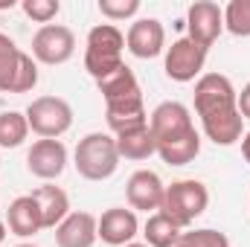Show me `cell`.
<instances>
[{"instance_id": "cell-13", "label": "cell", "mask_w": 250, "mask_h": 247, "mask_svg": "<svg viewBox=\"0 0 250 247\" xmlns=\"http://www.w3.org/2000/svg\"><path fill=\"white\" fill-rule=\"evenodd\" d=\"M26 169L41 181H56L67 169V145L62 140H35L26 151Z\"/></svg>"}, {"instance_id": "cell-11", "label": "cell", "mask_w": 250, "mask_h": 247, "mask_svg": "<svg viewBox=\"0 0 250 247\" xmlns=\"http://www.w3.org/2000/svg\"><path fill=\"white\" fill-rule=\"evenodd\" d=\"M125 50L134 59H157L166 50V29L157 18H137L125 32Z\"/></svg>"}, {"instance_id": "cell-16", "label": "cell", "mask_w": 250, "mask_h": 247, "mask_svg": "<svg viewBox=\"0 0 250 247\" xmlns=\"http://www.w3.org/2000/svg\"><path fill=\"white\" fill-rule=\"evenodd\" d=\"M6 224H9V233L18 236V239H29L35 233H41L44 221H41V209H38L35 198L32 195L15 198L6 209Z\"/></svg>"}, {"instance_id": "cell-21", "label": "cell", "mask_w": 250, "mask_h": 247, "mask_svg": "<svg viewBox=\"0 0 250 247\" xmlns=\"http://www.w3.org/2000/svg\"><path fill=\"white\" fill-rule=\"evenodd\" d=\"M29 137L26 114L21 111H3L0 114V148H18Z\"/></svg>"}, {"instance_id": "cell-7", "label": "cell", "mask_w": 250, "mask_h": 247, "mask_svg": "<svg viewBox=\"0 0 250 247\" xmlns=\"http://www.w3.org/2000/svg\"><path fill=\"white\" fill-rule=\"evenodd\" d=\"M23 114H26L29 131L38 134L41 140H59L73 125V108L62 96H38L29 102Z\"/></svg>"}, {"instance_id": "cell-5", "label": "cell", "mask_w": 250, "mask_h": 247, "mask_svg": "<svg viewBox=\"0 0 250 247\" xmlns=\"http://www.w3.org/2000/svg\"><path fill=\"white\" fill-rule=\"evenodd\" d=\"M207 206H209V189L201 181H175L166 186L160 212L169 215L181 230H187L198 215L207 212Z\"/></svg>"}, {"instance_id": "cell-23", "label": "cell", "mask_w": 250, "mask_h": 247, "mask_svg": "<svg viewBox=\"0 0 250 247\" xmlns=\"http://www.w3.org/2000/svg\"><path fill=\"white\" fill-rule=\"evenodd\" d=\"M175 247H230V239L221 230L201 227V230H184Z\"/></svg>"}, {"instance_id": "cell-31", "label": "cell", "mask_w": 250, "mask_h": 247, "mask_svg": "<svg viewBox=\"0 0 250 247\" xmlns=\"http://www.w3.org/2000/svg\"><path fill=\"white\" fill-rule=\"evenodd\" d=\"M15 247H38V245H15Z\"/></svg>"}, {"instance_id": "cell-1", "label": "cell", "mask_w": 250, "mask_h": 247, "mask_svg": "<svg viewBox=\"0 0 250 247\" xmlns=\"http://www.w3.org/2000/svg\"><path fill=\"white\" fill-rule=\"evenodd\" d=\"M148 128L157 143V154L169 166H187L201 154V134L195 131L192 114L181 102H160L151 117Z\"/></svg>"}, {"instance_id": "cell-14", "label": "cell", "mask_w": 250, "mask_h": 247, "mask_svg": "<svg viewBox=\"0 0 250 247\" xmlns=\"http://www.w3.org/2000/svg\"><path fill=\"white\" fill-rule=\"evenodd\" d=\"M140 233V221L134 209L125 206H111L99 215V239L111 247H125L134 242V236Z\"/></svg>"}, {"instance_id": "cell-24", "label": "cell", "mask_w": 250, "mask_h": 247, "mask_svg": "<svg viewBox=\"0 0 250 247\" xmlns=\"http://www.w3.org/2000/svg\"><path fill=\"white\" fill-rule=\"evenodd\" d=\"M21 9H23V15H26V18H32L35 23L47 26V23H53V21L59 18L62 3H59V0H23V3H21Z\"/></svg>"}, {"instance_id": "cell-22", "label": "cell", "mask_w": 250, "mask_h": 247, "mask_svg": "<svg viewBox=\"0 0 250 247\" xmlns=\"http://www.w3.org/2000/svg\"><path fill=\"white\" fill-rule=\"evenodd\" d=\"M224 29L236 38L250 35V0H230L224 6Z\"/></svg>"}, {"instance_id": "cell-17", "label": "cell", "mask_w": 250, "mask_h": 247, "mask_svg": "<svg viewBox=\"0 0 250 247\" xmlns=\"http://www.w3.org/2000/svg\"><path fill=\"white\" fill-rule=\"evenodd\" d=\"M38 209H41V221H44V230H56L64 218L70 215V198L62 186L44 184L32 192Z\"/></svg>"}, {"instance_id": "cell-30", "label": "cell", "mask_w": 250, "mask_h": 247, "mask_svg": "<svg viewBox=\"0 0 250 247\" xmlns=\"http://www.w3.org/2000/svg\"><path fill=\"white\" fill-rule=\"evenodd\" d=\"M125 247H148V245H140V242H131V245H125Z\"/></svg>"}, {"instance_id": "cell-27", "label": "cell", "mask_w": 250, "mask_h": 247, "mask_svg": "<svg viewBox=\"0 0 250 247\" xmlns=\"http://www.w3.org/2000/svg\"><path fill=\"white\" fill-rule=\"evenodd\" d=\"M239 114H242V120H250V82L239 93Z\"/></svg>"}, {"instance_id": "cell-9", "label": "cell", "mask_w": 250, "mask_h": 247, "mask_svg": "<svg viewBox=\"0 0 250 247\" xmlns=\"http://www.w3.org/2000/svg\"><path fill=\"white\" fill-rule=\"evenodd\" d=\"M187 29L189 41L209 50L218 41V35L224 32V9L212 0H195L187 12Z\"/></svg>"}, {"instance_id": "cell-19", "label": "cell", "mask_w": 250, "mask_h": 247, "mask_svg": "<svg viewBox=\"0 0 250 247\" xmlns=\"http://www.w3.org/2000/svg\"><path fill=\"white\" fill-rule=\"evenodd\" d=\"M181 233L184 230L169 215H163V212L148 215V221L143 227V236H146V245L148 247H175L178 239H181Z\"/></svg>"}, {"instance_id": "cell-29", "label": "cell", "mask_w": 250, "mask_h": 247, "mask_svg": "<svg viewBox=\"0 0 250 247\" xmlns=\"http://www.w3.org/2000/svg\"><path fill=\"white\" fill-rule=\"evenodd\" d=\"M3 242H6V224L0 221V245H3Z\"/></svg>"}, {"instance_id": "cell-15", "label": "cell", "mask_w": 250, "mask_h": 247, "mask_svg": "<svg viewBox=\"0 0 250 247\" xmlns=\"http://www.w3.org/2000/svg\"><path fill=\"white\" fill-rule=\"evenodd\" d=\"M99 239V218L90 212H70L56 227L59 247H93Z\"/></svg>"}, {"instance_id": "cell-8", "label": "cell", "mask_w": 250, "mask_h": 247, "mask_svg": "<svg viewBox=\"0 0 250 247\" xmlns=\"http://www.w3.org/2000/svg\"><path fill=\"white\" fill-rule=\"evenodd\" d=\"M76 53V35L64 23H47L32 35V59L41 64H64Z\"/></svg>"}, {"instance_id": "cell-26", "label": "cell", "mask_w": 250, "mask_h": 247, "mask_svg": "<svg viewBox=\"0 0 250 247\" xmlns=\"http://www.w3.org/2000/svg\"><path fill=\"white\" fill-rule=\"evenodd\" d=\"M99 12L108 21H128L140 12V0H99Z\"/></svg>"}, {"instance_id": "cell-6", "label": "cell", "mask_w": 250, "mask_h": 247, "mask_svg": "<svg viewBox=\"0 0 250 247\" xmlns=\"http://www.w3.org/2000/svg\"><path fill=\"white\" fill-rule=\"evenodd\" d=\"M239 111V93L224 73H204L195 82V114L201 120Z\"/></svg>"}, {"instance_id": "cell-12", "label": "cell", "mask_w": 250, "mask_h": 247, "mask_svg": "<svg viewBox=\"0 0 250 247\" xmlns=\"http://www.w3.org/2000/svg\"><path fill=\"white\" fill-rule=\"evenodd\" d=\"M163 195H166V184L151 169H137L125 184V198L131 209H143L154 215L163 206Z\"/></svg>"}, {"instance_id": "cell-18", "label": "cell", "mask_w": 250, "mask_h": 247, "mask_svg": "<svg viewBox=\"0 0 250 247\" xmlns=\"http://www.w3.org/2000/svg\"><path fill=\"white\" fill-rule=\"evenodd\" d=\"M117 143V151H120V160H148L151 154H157V143H154V134L151 128H137V131H125L120 137H114Z\"/></svg>"}, {"instance_id": "cell-3", "label": "cell", "mask_w": 250, "mask_h": 247, "mask_svg": "<svg viewBox=\"0 0 250 247\" xmlns=\"http://www.w3.org/2000/svg\"><path fill=\"white\" fill-rule=\"evenodd\" d=\"M73 166L84 181H108L120 169V151H117L114 137L102 131L82 137L73 154Z\"/></svg>"}, {"instance_id": "cell-2", "label": "cell", "mask_w": 250, "mask_h": 247, "mask_svg": "<svg viewBox=\"0 0 250 247\" xmlns=\"http://www.w3.org/2000/svg\"><path fill=\"white\" fill-rule=\"evenodd\" d=\"M96 87H99V93L105 99V120H108V128L114 131V137L148 125L140 82H137V76H134V70L128 64L117 67L105 79H99Z\"/></svg>"}, {"instance_id": "cell-20", "label": "cell", "mask_w": 250, "mask_h": 247, "mask_svg": "<svg viewBox=\"0 0 250 247\" xmlns=\"http://www.w3.org/2000/svg\"><path fill=\"white\" fill-rule=\"evenodd\" d=\"M21 56L23 50L6 32H0V93H12V84L21 70Z\"/></svg>"}, {"instance_id": "cell-10", "label": "cell", "mask_w": 250, "mask_h": 247, "mask_svg": "<svg viewBox=\"0 0 250 247\" xmlns=\"http://www.w3.org/2000/svg\"><path fill=\"white\" fill-rule=\"evenodd\" d=\"M204 64H207V50L198 47V44L189 41V38H178V41L166 50V67H163V70H166V76H169L172 82L187 84V82L201 79Z\"/></svg>"}, {"instance_id": "cell-25", "label": "cell", "mask_w": 250, "mask_h": 247, "mask_svg": "<svg viewBox=\"0 0 250 247\" xmlns=\"http://www.w3.org/2000/svg\"><path fill=\"white\" fill-rule=\"evenodd\" d=\"M35 84H38V62H35L29 53H23V56H21L18 79H15V84H12V93H29Z\"/></svg>"}, {"instance_id": "cell-4", "label": "cell", "mask_w": 250, "mask_h": 247, "mask_svg": "<svg viewBox=\"0 0 250 247\" xmlns=\"http://www.w3.org/2000/svg\"><path fill=\"white\" fill-rule=\"evenodd\" d=\"M123 50H125V35L114 23H99L87 32L84 44V70L99 82L117 67H123Z\"/></svg>"}, {"instance_id": "cell-28", "label": "cell", "mask_w": 250, "mask_h": 247, "mask_svg": "<svg viewBox=\"0 0 250 247\" xmlns=\"http://www.w3.org/2000/svg\"><path fill=\"white\" fill-rule=\"evenodd\" d=\"M242 154H245V160L250 163V131L242 137Z\"/></svg>"}]
</instances>
